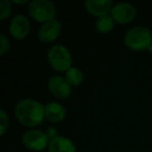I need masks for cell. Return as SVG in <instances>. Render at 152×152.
Here are the masks:
<instances>
[{
  "label": "cell",
  "instance_id": "4",
  "mask_svg": "<svg viewBox=\"0 0 152 152\" xmlns=\"http://www.w3.org/2000/svg\"><path fill=\"white\" fill-rule=\"evenodd\" d=\"M28 13L34 20L44 24L54 20L56 10L49 0H32L28 3Z\"/></svg>",
  "mask_w": 152,
  "mask_h": 152
},
{
  "label": "cell",
  "instance_id": "19",
  "mask_svg": "<svg viewBox=\"0 0 152 152\" xmlns=\"http://www.w3.org/2000/svg\"><path fill=\"white\" fill-rule=\"evenodd\" d=\"M11 2L14 4H25L27 3V0H12Z\"/></svg>",
  "mask_w": 152,
  "mask_h": 152
},
{
  "label": "cell",
  "instance_id": "11",
  "mask_svg": "<svg viewBox=\"0 0 152 152\" xmlns=\"http://www.w3.org/2000/svg\"><path fill=\"white\" fill-rule=\"evenodd\" d=\"M45 117L51 123H59L65 119L66 110L58 102H50L45 105Z\"/></svg>",
  "mask_w": 152,
  "mask_h": 152
},
{
  "label": "cell",
  "instance_id": "7",
  "mask_svg": "<svg viewBox=\"0 0 152 152\" xmlns=\"http://www.w3.org/2000/svg\"><path fill=\"white\" fill-rule=\"evenodd\" d=\"M9 31L15 40H24L30 31V23L24 15H16L11 20Z\"/></svg>",
  "mask_w": 152,
  "mask_h": 152
},
{
  "label": "cell",
  "instance_id": "6",
  "mask_svg": "<svg viewBox=\"0 0 152 152\" xmlns=\"http://www.w3.org/2000/svg\"><path fill=\"white\" fill-rule=\"evenodd\" d=\"M110 16L118 24L130 23L137 16V10L131 3L119 2L115 4L110 12Z\"/></svg>",
  "mask_w": 152,
  "mask_h": 152
},
{
  "label": "cell",
  "instance_id": "17",
  "mask_svg": "<svg viewBox=\"0 0 152 152\" xmlns=\"http://www.w3.org/2000/svg\"><path fill=\"white\" fill-rule=\"evenodd\" d=\"M10 48H11V44H10L9 39L5 37L4 34H0V54L4 55L7 52H9Z\"/></svg>",
  "mask_w": 152,
  "mask_h": 152
},
{
  "label": "cell",
  "instance_id": "3",
  "mask_svg": "<svg viewBox=\"0 0 152 152\" xmlns=\"http://www.w3.org/2000/svg\"><path fill=\"white\" fill-rule=\"evenodd\" d=\"M49 65L56 72H67L72 68V55L64 45H54L47 53Z\"/></svg>",
  "mask_w": 152,
  "mask_h": 152
},
{
  "label": "cell",
  "instance_id": "12",
  "mask_svg": "<svg viewBox=\"0 0 152 152\" xmlns=\"http://www.w3.org/2000/svg\"><path fill=\"white\" fill-rule=\"evenodd\" d=\"M47 149L48 152H76V146L70 139L58 135L51 140Z\"/></svg>",
  "mask_w": 152,
  "mask_h": 152
},
{
  "label": "cell",
  "instance_id": "15",
  "mask_svg": "<svg viewBox=\"0 0 152 152\" xmlns=\"http://www.w3.org/2000/svg\"><path fill=\"white\" fill-rule=\"evenodd\" d=\"M12 11H13V7H12V2L9 0H1L0 1V20L4 21L5 19L11 16Z\"/></svg>",
  "mask_w": 152,
  "mask_h": 152
},
{
  "label": "cell",
  "instance_id": "14",
  "mask_svg": "<svg viewBox=\"0 0 152 152\" xmlns=\"http://www.w3.org/2000/svg\"><path fill=\"white\" fill-rule=\"evenodd\" d=\"M65 78L71 87H78L83 81V73L76 67H72L65 73Z\"/></svg>",
  "mask_w": 152,
  "mask_h": 152
},
{
  "label": "cell",
  "instance_id": "16",
  "mask_svg": "<svg viewBox=\"0 0 152 152\" xmlns=\"http://www.w3.org/2000/svg\"><path fill=\"white\" fill-rule=\"evenodd\" d=\"M9 117H7V113L1 110H0V134L1 135H4L5 131L9 127Z\"/></svg>",
  "mask_w": 152,
  "mask_h": 152
},
{
  "label": "cell",
  "instance_id": "8",
  "mask_svg": "<svg viewBox=\"0 0 152 152\" xmlns=\"http://www.w3.org/2000/svg\"><path fill=\"white\" fill-rule=\"evenodd\" d=\"M48 90L55 98L58 99H67L72 93V87L68 83L65 77L59 75L52 76L49 79Z\"/></svg>",
  "mask_w": 152,
  "mask_h": 152
},
{
  "label": "cell",
  "instance_id": "20",
  "mask_svg": "<svg viewBox=\"0 0 152 152\" xmlns=\"http://www.w3.org/2000/svg\"><path fill=\"white\" fill-rule=\"evenodd\" d=\"M148 51H149L150 53L152 54V42H151V44H150V46H149V48H148Z\"/></svg>",
  "mask_w": 152,
  "mask_h": 152
},
{
  "label": "cell",
  "instance_id": "13",
  "mask_svg": "<svg viewBox=\"0 0 152 152\" xmlns=\"http://www.w3.org/2000/svg\"><path fill=\"white\" fill-rule=\"evenodd\" d=\"M115 24H116V22L112 18V16L107 15L104 16V17L97 18L95 23V28L99 34H104L112 31L115 27Z\"/></svg>",
  "mask_w": 152,
  "mask_h": 152
},
{
  "label": "cell",
  "instance_id": "1",
  "mask_svg": "<svg viewBox=\"0 0 152 152\" xmlns=\"http://www.w3.org/2000/svg\"><path fill=\"white\" fill-rule=\"evenodd\" d=\"M15 116L21 125L34 128L41 125L45 117V105L34 99L20 100L15 107Z\"/></svg>",
  "mask_w": 152,
  "mask_h": 152
},
{
  "label": "cell",
  "instance_id": "5",
  "mask_svg": "<svg viewBox=\"0 0 152 152\" xmlns=\"http://www.w3.org/2000/svg\"><path fill=\"white\" fill-rule=\"evenodd\" d=\"M22 144L32 151H43L48 148L50 139L46 132L39 129H30L23 133L21 137Z\"/></svg>",
  "mask_w": 152,
  "mask_h": 152
},
{
  "label": "cell",
  "instance_id": "10",
  "mask_svg": "<svg viewBox=\"0 0 152 152\" xmlns=\"http://www.w3.org/2000/svg\"><path fill=\"white\" fill-rule=\"evenodd\" d=\"M85 5L87 11L92 16L97 18L110 15V12L114 7L110 0H87Z\"/></svg>",
  "mask_w": 152,
  "mask_h": 152
},
{
  "label": "cell",
  "instance_id": "2",
  "mask_svg": "<svg viewBox=\"0 0 152 152\" xmlns=\"http://www.w3.org/2000/svg\"><path fill=\"white\" fill-rule=\"evenodd\" d=\"M152 42V34L148 28L142 26L132 27L126 32L124 43L127 48L133 51L148 50Z\"/></svg>",
  "mask_w": 152,
  "mask_h": 152
},
{
  "label": "cell",
  "instance_id": "18",
  "mask_svg": "<svg viewBox=\"0 0 152 152\" xmlns=\"http://www.w3.org/2000/svg\"><path fill=\"white\" fill-rule=\"evenodd\" d=\"M47 135H48V137L50 139V141L51 140H53V139H55V137H58V134H57V130L55 128H53V127H50V128H48L47 129Z\"/></svg>",
  "mask_w": 152,
  "mask_h": 152
},
{
  "label": "cell",
  "instance_id": "9",
  "mask_svg": "<svg viewBox=\"0 0 152 152\" xmlns=\"http://www.w3.org/2000/svg\"><path fill=\"white\" fill-rule=\"evenodd\" d=\"M61 30V24L58 20L54 19L41 25L38 30V38L43 43L54 42L58 38Z\"/></svg>",
  "mask_w": 152,
  "mask_h": 152
}]
</instances>
